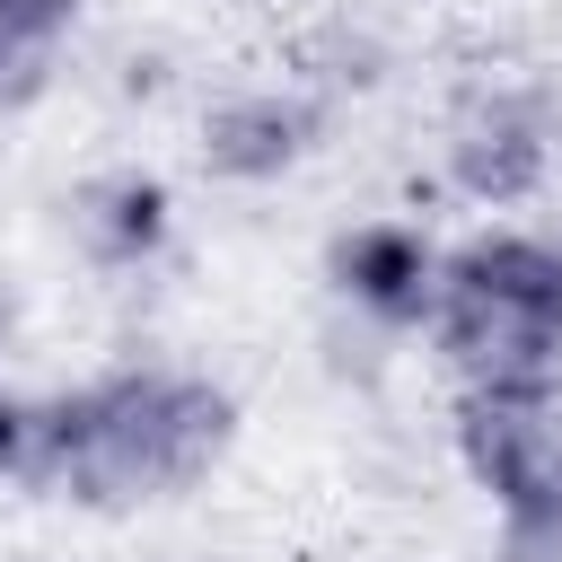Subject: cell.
<instances>
[{"label":"cell","instance_id":"cell-1","mask_svg":"<svg viewBox=\"0 0 562 562\" xmlns=\"http://www.w3.org/2000/svg\"><path fill=\"white\" fill-rule=\"evenodd\" d=\"M237 404L193 369H114L53 395V483L88 509H140L220 465Z\"/></svg>","mask_w":562,"mask_h":562},{"label":"cell","instance_id":"cell-2","mask_svg":"<svg viewBox=\"0 0 562 562\" xmlns=\"http://www.w3.org/2000/svg\"><path fill=\"white\" fill-rule=\"evenodd\" d=\"M430 334L465 395H553L562 378V246L553 237H474L439 272Z\"/></svg>","mask_w":562,"mask_h":562},{"label":"cell","instance_id":"cell-3","mask_svg":"<svg viewBox=\"0 0 562 562\" xmlns=\"http://www.w3.org/2000/svg\"><path fill=\"white\" fill-rule=\"evenodd\" d=\"M457 448H465L474 483L501 501V518L562 501V413H553V395H465Z\"/></svg>","mask_w":562,"mask_h":562},{"label":"cell","instance_id":"cell-4","mask_svg":"<svg viewBox=\"0 0 562 562\" xmlns=\"http://www.w3.org/2000/svg\"><path fill=\"white\" fill-rule=\"evenodd\" d=\"M544 167H553V114L527 88H483L448 123V176L474 202H518L544 184Z\"/></svg>","mask_w":562,"mask_h":562},{"label":"cell","instance_id":"cell-5","mask_svg":"<svg viewBox=\"0 0 562 562\" xmlns=\"http://www.w3.org/2000/svg\"><path fill=\"white\" fill-rule=\"evenodd\" d=\"M325 272H334V290H342L369 325L404 334V325H430L448 255H439L413 220H360V228L334 237V263H325Z\"/></svg>","mask_w":562,"mask_h":562},{"label":"cell","instance_id":"cell-6","mask_svg":"<svg viewBox=\"0 0 562 562\" xmlns=\"http://www.w3.org/2000/svg\"><path fill=\"white\" fill-rule=\"evenodd\" d=\"M325 132V105L307 88H228L202 114V167L220 184H272L290 176Z\"/></svg>","mask_w":562,"mask_h":562},{"label":"cell","instance_id":"cell-7","mask_svg":"<svg viewBox=\"0 0 562 562\" xmlns=\"http://www.w3.org/2000/svg\"><path fill=\"white\" fill-rule=\"evenodd\" d=\"M167 228H176V202H167V184L140 176V167L88 176V184L70 193V246H79L97 272H140V263H158Z\"/></svg>","mask_w":562,"mask_h":562},{"label":"cell","instance_id":"cell-8","mask_svg":"<svg viewBox=\"0 0 562 562\" xmlns=\"http://www.w3.org/2000/svg\"><path fill=\"white\" fill-rule=\"evenodd\" d=\"M70 26H79V0H0V105H26L53 88Z\"/></svg>","mask_w":562,"mask_h":562},{"label":"cell","instance_id":"cell-9","mask_svg":"<svg viewBox=\"0 0 562 562\" xmlns=\"http://www.w3.org/2000/svg\"><path fill=\"white\" fill-rule=\"evenodd\" d=\"M0 483H26V492L53 483V395L0 386Z\"/></svg>","mask_w":562,"mask_h":562},{"label":"cell","instance_id":"cell-10","mask_svg":"<svg viewBox=\"0 0 562 562\" xmlns=\"http://www.w3.org/2000/svg\"><path fill=\"white\" fill-rule=\"evenodd\" d=\"M501 562H562V501L527 509V518H501Z\"/></svg>","mask_w":562,"mask_h":562}]
</instances>
